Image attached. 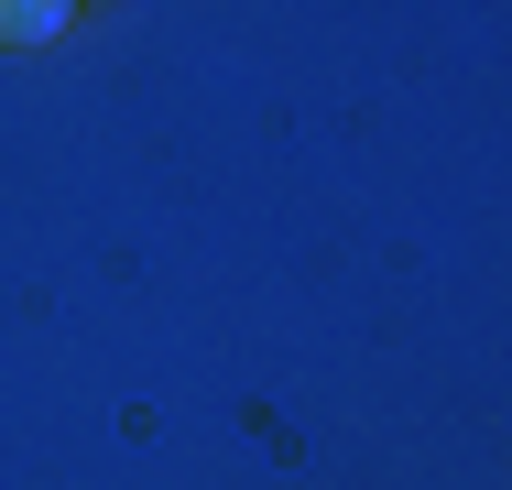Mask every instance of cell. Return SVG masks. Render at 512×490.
<instances>
[{"mask_svg":"<svg viewBox=\"0 0 512 490\" xmlns=\"http://www.w3.org/2000/svg\"><path fill=\"white\" fill-rule=\"evenodd\" d=\"M66 33V0H0V44L22 55V44H55Z\"/></svg>","mask_w":512,"mask_h":490,"instance_id":"obj_1","label":"cell"}]
</instances>
